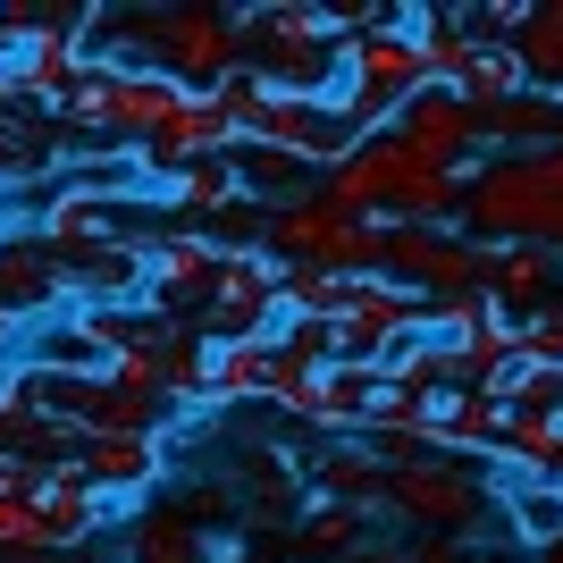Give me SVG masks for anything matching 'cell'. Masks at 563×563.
Here are the masks:
<instances>
[{
    "label": "cell",
    "instance_id": "9",
    "mask_svg": "<svg viewBox=\"0 0 563 563\" xmlns=\"http://www.w3.org/2000/svg\"><path fill=\"white\" fill-rule=\"evenodd\" d=\"M387 143H404L421 168H438V177H463L479 168V126H471V101L446 93V85H429V93H412L396 110V126H387Z\"/></svg>",
    "mask_w": 563,
    "mask_h": 563
},
{
    "label": "cell",
    "instance_id": "3",
    "mask_svg": "<svg viewBox=\"0 0 563 563\" xmlns=\"http://www.w3.org/2000/svg\"><path fill=\"white\" fill-rule=\"evenodd\" d=\"M438 76H429V51L412 43V25L404 18H387V25H371V34H353L345 43V68H336V110H345V126L362 143L371 135H387L396 126V110L412 93H429Z\"/></svg>",
    "mask_w": 563,
    "mask_h": 563
},
{
    "label": "cell",
    "instance_id": "17",
    "mask_svg": "<svg viewBox=\"0 0 563 563\" xmlns=\"http://www.w3.org/2000/svg\"><path fill=\"white\" fill-rule=\"evenodd\" d=\"M85 68H93L85 34H51V43H18L9 85H18V101H34V110H68V93L85 85Z\"/></svg>",
    "mask_w": 563,
    "mask_h": 563
},
{
    "label": "cell",
    "instance_id": "6",
    "mask_svg": "<svg viewBox=\"0 0 563 563\" xmlns=\"http://www.w3.org/2000/svg\"><path fill=\"white\" fill-rule=\"evenodd\" d=\"M378 278L412 286L421 303H463V295H488V244H471L463 228H387V261Z\"/></svg>",
    "mask_w": 563,
    "mask_h": 563
},
{
    "label": "cell",
    "instance_id": "24",
    "mask_svg": "<svg viewBox=\"0 0 563 563\" xmlns=\"http://www.w3.org/2000/svg\"><path fill=\"white\" fill-rule=\"evenodd\" d=\"M488 496L505 505V521H514V539L521 547H555L563 539V488L555 479H505V471H488Z\"/></svg>",
    "mask_w": 563,
    "mask_h": 563
},
{
    "label": "cell",
    "instance_id": "16",
    "mask_svg": "<svg viewBox=\"0 0 563 563\" xmlns=\"http://www.w3.org/2000/svg\"><path fill=\"white\" fill-rule=\"evenodd\" d=\"M143 244L152 235H110L93 253L59 261V295H76V303H143Z\"/></svg>",
    "mask_w": 563,
    "mask_h": 563
},
{
    "label": "cell",
    "instance_id": "25",
    "mask_svg": "<svg viewBox=\"0 0 563 563\" xmlns=\"http://www.w3.org/2000/svg\"><path fill=\"white\" fill-rule=\"evenodd\" d=\"M126 563H211V547H202V530L177 505H143L126 521Z\"/></svg>",
    "mask_w": 563,
    "mask_h": 563
},
{
    "label": "cell",
    "instance_id": "7",
    "mask_svg": "<svg viewBox=\"0 0 563 563\" xmlns=\"http://www.w3.org/2000/svg\"><path fill=\"white\" fill-rule=\"evenodd\" d=\"M219 269H228V253H219L202 228L152 235V244H143V303H152V320L202 329V311H211V295H219Z\"/></svg>",
    "mask_w": 563,
    "mask_h": 563
},
{
    "label": "cell",
    "instance_id": "28",
    "mask_svg": "<svg viewBox=\"0 0 563 563\" xmlns=\"http://www.w3.org/2000/svg\"><path fill=\"white\" fill-rule=\"evenodd\" d=\"M514 353H521V371L563 378V303H547V311H530V320H514Z\"/></svg>",
    "mask_w": 563,
    "mask_h": 563
},
{
    "label": "cell",
    "instance_id": "12",
    "mask_svg": "<svg viewBox=\"0 0 563 563\" xmlns=\"http://www.w3.org/2000/svg\"><path fill=\"white\" fill-rule=\"evenodd\" d=\"M471 126H479V152H488V161H539L563 135V101L530 85V93L496 101V110H471Z\"/></svg>",
    "mask_w": 563,
    "mask_h": 563
},
{
    "label": "cell",
    "instance_id": "32",
    "mask_svg": "<svg viewBox=\"0 0 563 563\" xmlns=\"http://www.w3.org/2000/svg\"><path fill=\"white\" fill-rule=\"evenodd\" d=\"M539 563H563V539H555V547H547V555H539Z\"/></svg>",
    "mask_w": 563,
    "mask_h": 563
},
{
    "label": "cell",
    "instance_id": "13",
    "mask_svg": "<svg viewBox=\"0 0 563 563\" xmlns=\"http://www.w3.org/2000/svg\"><path fill=\"white\" fill-rule=\"evenodd\" d=\"M311 488L329 496V505H353V514H378V505H387V454L371 446V438H320V446H311Z\"/></svg>",
    "mask_w": 563,
    "mask_h": 563
},
{
    "label": "cell",
    "instance_id": "20",
    "mask_svg": "<svg viewBox=\"0 0 563 563\" xmlns=\"http://www.w3.org/2000/svg\"><path fill=\"white\" fill-rule=\"evenodd\" d=\"M269 378H278V336H228L211 345L202 404H269Z\"/></svg>",
    "mask_w": 563,
    "mask_h": 563
},
{
    "label": "cell",
    "instance_id": "4",
    "mask_svg": "<svg viewBox=\"0 0 563 563\" xmlns=\"http://www.w3.org/2000/svg\"><path fill=\"white\" fill-rule=\"evenodd\" d=\"M186 101V85H168V76H152V68H118V59H93L85 68V85L68 93V126L85 143H101V152H126L135 161L143 143L168 126V110Z\"/></svg>",
    "mask_w": 563,
    "mask_h": 563
},
{
    "label": "cell",
    "instance_id": "22",
    "mask_svg": "<svg viewBox=\"0 0 563 563\" xmlns=\"http://www.w3.org/2000/svg\"><path fill=\"white\" fill-rule=\"evenodd\" d=\"M362 539H371V514L329 505V496H311L303 514H295V530H286V547H295L303 563H353V555H362Z\"/></svg>",
    "mask_w": 563,
    "mask_h": 563
},
{
    "label": "cell",
    "instance_id": "19",
    "mask_svg": "<svg viewBox=\"0 0 563 563\" xmlns=\"http://www.w3.org/2000/svg\"><path fill=\"white\" fill-rule=\"evenodd\" d=\"M34 521H43L51 555H68V547H85L101 521H110V496L85 488L76 471H51V479H34Z\"/></svg>",
    "mask_w": 563,
    "mask_h": 563
},
{
    "label": "cell",
    "instance_id": "27",
    "mask_svg": "<svg viewBox=\"0 0 563 563\" xmlns=\"http://www.w3.org/2000/svg\"><path fill=\"white\" fill-rule=\"evenodd\" d=\"M514 59H521V76H530L539 93H555V101H563V0L530 9V25L514 34Z\"/></svg>",
    "mask_w": 563,
    "mask_h": 563
},
{
    "label": "cell",
    "instance_id": "21",
    "mask_svg": "<svg viewBox=\"0 0 563 563\" xmlns=\"http://www.w3.org/2000/svg\"><path fill=\"white\" fill-rule=\"evenodd\" d=\"M228 168H235V194H244V202H261V211H278V202H295V194L320 186V177H311L295 152H278V143H235Z\"/></svg>",
    "mask_w": 563,
    "mask_h": 563
},
{
    "label": "cell",
    "instance_id": "8",
    "mask_svg": "<svg viewBox=\"0 0 563 563\" xmlns=\"http://www.w3.org/2000/svg\"><path fill=\"white\" fill-rule=\"evenodd\" d=\"M244 143H278V152H295V161L311 168V177H336V168L362 152V135L345 126V110L329 101H295V93H261V118Z\"/></svg>",
    "mask_w": 563,
    "mask_h": 563
},
{
    "label": "cell",
    "instance_id": "14",
    "mask_svg": "<svg viewBox=\"0 0 563 563\" xmlns=\"http://www.w3.org/2000/svg\"><path fill=\"white\" fill-rule=\"evenodd\" d=\"M76 479L101 488L110 505L118 496H152L168 479V438H85L76 446Z\"/></svg>",
    "mask_w": 563,
    "mask_h": 563
},
{
    "label": "cell",
    "instance_id": "33",
    "mask_svg": "<svg viewBox=\"0 0 563 563\" xmlns=\"http://www.w3.org/2000/svg\"><path fill=\"white\" fill-rule=\"evenodd\" d=\"M555 152H563V135H555Z\"/></svg>",
    "mask_w": 563,
    "mask_h": 563
},
{
    "label": "cell",
    "instance_id": "29",
    "mask_svg": "<svg viewBox=\"0 0 563 563\" xmlns=\"http://www.w3.org/2000/svg\"><path fill=\"white\" fill-rule=\"evenodd\" d=\"M396 563H471V539H396Z\"/></svg>",
    "mask_w": 563,
    "mask_h": 563
},
{
    "label": "cell",
    "instance_id": "5",
    "mask_svg": "<svg viewBox=\"0 0 563 563\" xmlns=\"http://www.w3.org/2000/svg\"><path fill=\"white\" fill-rule=\"evenodd\" d=\"M412 539H471L488 514V463H454V454H412L387 471V505Z\"/></svg>",
    "mask_w": 563,
    "mask_h": 563
},
{
    "label": "cell",
    "instance_id": "11",
    "mask_svg": "<svg viewBox=\"0 0 563 563\" xmlns=\"http://www.w3.org/2000/svg\"><path fill=\"white\" fill-rule=\"evenodd\" d=\"M378 404H387V362H320L295 421L320 429V438H362Z\"/></svg>",
    "mask_w": 563,
    "mask_h": 563
},
{
    "label": "cell",
    "instance_id": "30",
    "mask_svg": "<svg viewBox=\"0 0 563 563\" xmlns=\"http://www.w3.org/2000/svg\"><path fill=\"white\" fill-rule=\"evenodd\" d=\"M539 479H555V488H563V429H555V454H547V471H539Z\"/></svg>",
    "mask_w": 563,
    "mask_h": 563
},
{
    "label": "cell",
    "instance_id": "15",
    "mask_svg": "<svg viewBox=\"0 0 563 563\" xmlns=\"http://www.w3.org/2000/svg\"><path fill=\"white\" fill-rule=\"evenodd\" d=\"M555 278H563V253L555 244H488V303L505 320H530V311L555 303Z\"/></svg>",
    "mask_w": 563,
    "mask_h": 563
},
{
    "label": "cell",
    "instance_id": "10",
    "mask_svg": "<svg viewBox=\"0 0 563 563\" xmlns=\"http://www.w3.org/2000/svg\"><path fill=\"white\" fill-rule=\"evenodd\" d=\"M202 336L228 345V336H278V261L269 253H228L219 269V295L202 311Z\"/></svg>",
    "mask_w": 563,
    "mask_h": 563
},
{
    "label": "cell",
    "instance_id": "34",
    "mask_svg": "<svg viewBox=\"0 0 563 563\" xmlns=\"http://www.w3.org/2000/svg\"><path fill=\"white\" fill-rule=\"evenodd\" d=\"M51 563H59V555H51Z\"/></svg>",
    "mask_w": 563,
    "mask_h": 563
},
{
    "label": "cell",
    "instance_id": "18",
    "mask_svg": "<svg viewBox=\"0 0 563 563\" xmlns=\"http://www.w3.org/2000/svg\"><path fill=\"white\" fill-rule=\"evenodd\" d=\"M496 438H505V396H438V412H429V454L496 463Z\"/></svg>",
    "mask_w": 563,
    "mask_h": 563
},
{
    "label": "cell",
    "instance_id": "1",
    "mask_svg": "<svg viewBox=\"0 0 563 563\" xmlns=\"http://www.w3.org/2000/svg\"><path fill=\"white\" fill-rule=\"evenodd\" d=\"M235 68L261 93H295V101H329L336 68H345V34L329 25V9L311 0H253L235 18Z\"/></svg>",
    "mask_w": 563,
    "mask_h": 563
},
{
    "label": "cell",
    "instance_id": "26",
    "mask_svg": "<svg viewBox=\"0 0 563 563\" xmlns=\"http://www.w3.org/2000/svg\"><path fill=\"white\" fill-rule=\"evenodd\" d=\"M161 202H168V211H186V228H211V219L228 211V202H244V194H235L228 161H194V168H177V177L161 186Z\"/></svg>",
    "mask_w": 563,
    "mask_h": 563
},
{
    "label": "cell",
    "instance_id": "23",
    "mask_svg": "<svg viewBox=\"0 0 563 563\" xmlns=\"http://www.w3.org/2000/svg\"><path fill=\"white\" fill-rule=\"evenodd\" d=\"M152 353H161V404H168V412H202V378H211V336H202V329H177V320H161Z\"/></svg>",
    "mask_w": 563,
    "mask_h": 563
},
{
    "label": "cell",
    "instance_id": "31",
    "mask_svg": "<svg viewBox=\"0 0 563 563\" xmlns=\"http://www.w3.org/2000/svg\"><path fill=\"white\" fill-rule=\"evenodd\" d=\"M353 563H396V547H362V555H353Z\"/></svg>",
    "mask_w": 563,
    "mask_h": 563
},
{
    "label": "cell",
    "instance_id": "2",
    "mask_svg": "<svg viewBox=\"0 0 563 563\" xmlns=\"http://www.w3.org/2000/svg\"><path fill=\"white\" fill-rule=\"evenodd\" d=\"M454 228L471 244H555L563 253V152L539 161H479L463 186V219Z\"/></svg>",
    "mask_w": 563,
    "mask_h": 563
}]
</instances>
